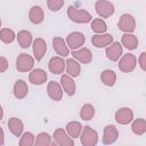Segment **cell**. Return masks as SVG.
Wrapping results in <instances>:
<instances>
[{
    "mask_svg": "<svg viewBox=\"0 0 146 146\" xmlns=\"http://www.w3.org/2000/svg\"><path fill=\"white\" fill-rule=\"evenodd\" d=\"M0 26H1V19H0Z\"/></svg>",
    "mask_w": 146,
    "mask_h": 146,
    "instance_id": "39",
    "label": "cell"
},
{
    "mask_svg": "<svg viewBox=\"0 0 146 146\" xmlns=\"http://www.w3.org/2000/svg\"><path fill=\"white\" fill-rule=\"evenodd\" d=\"M47 91H48V95L49 97L55 100V102H58L62 99L63 97V91H62V88L59 86L58 82L56 81H50L48 83V87H47Z\"/></svg>",
    "mask_w": 146,
    "mask_h": 146,
    "instance_id": "12",
    "label": "cell"
},
{
    "mask_svg": "<svg viewBox=\"0 0 146 146\" xmlns=\"http://www.w3.org/2000/svg\"><path fill=\"white\" fill-rule=\"evenodd\" d=\"M47 50V43L43 39L36 38L33 42V54L36 60H41Z\"/></svg>",
    "mask_w": 146,
    "mask_h": 146,
    "instance_id": "11",
    "label": "cell"
},
{
    "mask_svg": "<svg viewBox=\"0 0 146 146\" xmlns=\"http://www.w3.org/2000/svg\"><path fill=\"white\" fill-rule=\"evenodd\" d=\"M94 115H95V108H94L92 105L86 104V105L82 106V108L80 111V116H81L82 120L89 121V120H91L94 117Z\"/></svg>",
    "mask_w": 146,
    "mask_h": 146,
    "instance_id": "29",
    "label": "cell"
},
{
    "mask_svg": "<svg viewBox=\"0 0 146 146\" xmlns=\"http://www.w3.org/2000/svg\"><path fill=\"white\" fill-rule=\"evenodd\" d=\"M139 65L141 67V70H146V54L145 52H141L140 54V57H139Z\"/></svg>",
    "mask_w": 146,
    "mask_h": 146,
    "instance_id": "36",
    "label": "cell"
},
{
    "mask_svg": "<svg viewBox=\"0 0 146 146\" xmlns=\"http://www.w3.org/2000/svg\"><path fill=\"white\" fill-rule=\"evenodd\" d=\"M73 57L82 64H88L92 60V54L88 48H81L79 50H73Z\"/></svg>",
    "mask_w": 146,
    "mask_h": 146,
    "instance_id": "15",
    "label": "cell"
},
{
    "mask_svg": "<svg viewBox=\"0 0 146 146\" xmlns=\"http://www.w3.org/2000/svg\"><path fill=\"white\" fill-rule=\"evenodd\" d=\"M51 144V140H50V136L46 132H41L36 137V140H35V145L36 146H48Z\"/></svg>",
    "mask_w": 146,
    "mask_h": 146,
    "instance_id": "32",
    "label": "cell"
},
{
    "mask_svg": "<svg viewBox=\"0 0 146 146\" xmlns=\"http://www.w3.org/2000/svg\"><path fill=\"white\" fill-rule=\"evenodd\" d=\"M29 88L24 80H17L14 84V96L17 99H23L27 95Z\"/></svg>",
    "mask_w": 146,
    "mask_h": 146,
    "instance_id": "20",
    "label": "cell"
},
{
    "mask_svg": "<svg viewBox=\"0 0 146 146\" xmlns=\"http://www.w3.org/2000/svg\"><path fill=\"white\" fill-rule=\"evenodd\" d=\"M29 18L33 24H40L44 18V14H43L42 8L40 6H33L30 9Z\"/></svg>",
    "mask_w": 146,
    "mask_h": 146,
    "instance_id": "21",
    "label": "cell"
},
{
    "mask_svg": "<svg viewBox=\"0 0 146 146\" xmlns=\"http://www.w3.org/2000/svg\"><path fill=\"white\" fill-rule=\"evenodd\" d=\"M47 5L51 11H58L64 6V0H47Z\"/></svg>",
    "mask_w": 146,
    "mask_h": 146,
    "instance_id": "34",
    "label": "cell"
},
{
    "mask_svg": "<svg viewBox=\"0 0 146 146\" xmlns=\"http://www.w3.org/2000/svg\"><path fill=\"white\" fill-rule=\"evenodd\" d=\"M95 8L102 18H107L114 14V6L106 0H98L95 5Z\"/></svg>",
    "mask_w": 146,
    "mask_h": 146,
    "instance_id": "3",
    "label": "cell"
},
{
    "mask_svg": "<svg viewBox=\"0 0 146 146\" xmlns=\"http://www.w3.org/2000/svg\"><path fill=\"white\" fill-rule=\"evenodd\" d=\"M122 55V46L119 42H112L108 44V47L106 48V57L112 60V62H116Z\"/></svg>",
    "mask_w": 146,
    "mask_h": 146,
    "instance_id": "8",
    "label": "cell"
},
{
    "mask_svg": "<svg viewBox=\"0 0 146 146\" xmlns=\"http://www.w3.org/2000/svg\"><path fill=\"white\" fill-rule=\"evenodd\" d=\"M52 47L55 49V51L62 56V57H66L68 55V49H67V46L65 43V41L59 38V36H55L52 39Z\"/></svg>",
    "mask_w": 146,
    "mask_h": 146,
    "instance_id": "18",
    "label": "cell"
},
{
    "mask_svg": "<svg viewBox=\"0 0 146 146\" xmlns=\"http://www.w3.org/2000/svg\"><path fill=\"white\" fill-rule=\"evenodd\" d=\"M81 130H82V127H81V124H80L79 122H76V121L68 122L67 125H66V131H67V133L70 135V137H72L73 139L80 136Z\"/></svg>",
    "mask_w": 146,
    "mask_h": 146,
    "instance_id": "27",
    "label": "cell"
},
{
    "mask_svg": "<svg viewBox=\"0 0 146 146\" xmlns=\"http://www.w3.org/2000/svg\"><path fill=\"white\" fill-rule=\"evenodd\" d=\"M33 144H34V136L31 132H25L21 138L19 145L21 146H31Z\"/></svg>",
    "mask_w": 146,
    "mask_h": 146,
    "instance_id": "33",
    "label": "cell"
},
{
    "mask_svg": "<svg viewBox=\"0 0 146 146\" xmlns=\"http://www.w3.org/2000/svg\"><path fill=\"white\" fill-rule=\"evenodd\" d=\"M91 42L96 48H103L113 42V36L111 34H95L91 38Z\"/></svg>",
    "mask_w": 146,
    "mask_h": 146,
    "instance_id": "14",
    "label": "cell"
},
{
    "mask_svg": "<svg viewBox=\"0 0 146 146\" xmlns=\"http://www.w3.org/2000/svg\"><path fill=\"white\" fill-rule=\"evenodd\" d=\"M34 65L33 58L27 54H21L16 60V68L18 72H27L32 70Z\"/></svg>",
    "mask_w": 146,
    "mask_h": 146,
    "instance_id": "4",
    "label": "cell"
},
{
    "mask_svg": "<svg viewBox=\"0 0 146 146\" xmlns=\"http://www.w3.org/2000/svg\"><path fill=\"white\" fill-rule=\"evenodd\" d=\"M117 26L120 27L121 31H123L125 33H131L135 31V27H136L135 18L129 14H123L119 19Z\"/></svg>",
    "mask_w": 146,
    "mask_h": 146,
    "instance_id": "5",
    "label": "cell"
},
{
    "mask_svg": "<svg viewBox=\"0 0 146 146\" xmlns=\"http://www.w3.org/2000/svg\"><path fill=\"white\" fill-rule=\"evenodd\" d=\"M119 137V131L114 125H106L104 128V133H103V143L106 145L113 144Z\"/></svg>",
    "mask_w": 146,
    "mask_h": 146,
    "instance_id": "10",
    "label": "cell"
},
{
    "mask_svg": "<svg viewBox=\"0 0 146 146\" xmlns=\"http://www.w3.org/2000/svg\"><path fill=\"white\" fill-rule=\"evenodd\" d=\"M81 131H82V133L80 136V139H81V144L83 146H94L97 144L98 135L94 129H91L89 125H86V127H83V130H81Z\"/></svg>",
    "mask_w": 146,
    "mask_h": 146,
    "instance_id": "2",
    "label": "cell"
},
{
    "mask_svg": "<svg viewBox=\"0 0 146 146\" xmlns=\"http://www.w3.org/2000/svg\"><path fill=\"white\" fill-rule=\"evenodd\" d=\"M48 66H49V70H50L51 73L60 74V73L64 72L65 63H64V59L60 58V57H52V58H50V60L48 63Z\"/></svg>",
    "mask_w": 146,
    "mask_h": 146,
    "instance_id": "16",
    "label": "cell"
},
{
    "mask_svg": "<svg viewBox=\"0 0 146 146\" xmlns=\"http://www.w3.org/2000/svg\"><path fill=\"white\" fill-rule=\"evenodd\" d=\"M54 139L59 146H72L74 144L73 139H71L64 129H57L54 132Z\"/></svg>",
    "mask_w": 146,
    "mask_h": 146,
    "instance_id": "13",
    "label": "cell"
},
{
    "mask_svg": "<svg viewBox=\"0 0 146 146\" xmlns=\"http://www.w3.org/2000/svg\"><path fill=\"white\" fill-rule=\"evenodd\" d=\"M131 130L133 133L140 136L143 135L145 131H146V121L144 119H137L132 122V125H131Z\"/></svg>",
    "mask_w": 146,
    "mask_h": 146,
    "instance_id": "28",
    "label": "cell"
},
{
    "mask_svg": "<svg viewBox=\"0 0 146 146\" xmlns=\"http://www.w3.org/2000/svg\"><path fill=\"white\" fill-rule=\"evenodd\" d=\"M84 41H86V38L80 32H72L67 35V44L72 50L80 48L84 43Z\"/></svg>",
    "mask_w": 146,
    "mask_h": 146,
    "instance_id": "7",
    "label": "cell"
},
{
    "mask_svg": "<svg viewBox=\"0 0 146 146\" xmlns=\"http://www.w3.org/2000/svg\"><path fill=\"white\" fill-rule=\"evenodd\" d=\"M60 84H62L64 91L68 96L74 95V92H75V83H74L73 79L70 75H67V74L62 75V78H60Z\"/></svg>",
    "mask_w": 146,
    "mask_h": 146,
    "instance_id": "19",
    "label": "cell"
},
{
    "mask_svg": "<svg viewBox=\"0 0 146 146\" xmlns=\"http://www.w3.org/2000/svg\"><path fill=\"white\" fill-rule=\"evenodd\" d=\"M132 119H133V113L128 107L120 108L115 113V120L120 124H128V123H130L132 121Z\"/></svg>",
    "mask_w": 146,
    "mask_h": 146,
    "instance_id": "9",
    "label": "cell"
},
{
    "mask_svg": "<svg viewBox=\"0 0 146 146\" xmlns=\"http://www.w3.org/2000/svg\"><path fill=\"white\" fill-rule=\"evenodd\" d=\"M91 30H92L95 33H97V34H102V33L106 32L107 26H106V23H105L103 19L96 18V19H94V21L91 22Z\"/></svg>",
    "mask_w": 146,
    "mask_h": 146,
    "instance_id": "30",
    "label": "cell"
},
{
    "mask_svg": "<svg viewBox=\"0 0 146 146\" xmlns=\"http://www.w3.org/2000/svg\"><path fill=\"white\" fill-rule=\"evenodd\" d=\"M136 63H137V58L135 55L132 54H127L124 55L120 62H119V68L122 71V72H131L135 67H136Z\"/></svg>",
    "mask_w": 146,
    "mask_h": 146,
    "instance_id": "6",
    "label": "cell"
},
{
    "mask_svg": "<svg viewBox=\"0 0 146 146\" xmlns=\"http://www.w3.org/2000/svg\"><path fill=\"white\" fill-rule=\"evenodd\" d=\"M29 79H30V82H32L33 84L40 86L47 81V73L41 68H36L30 73Z\"/></svg>",
    "mask_w": 146,
    "mask_h": 146,
    "instance_id": "17",
    "label": "cell"
},
{
    "mask_svg": "<svg viewBox=\"0 0 146 146\" xmlns=\"http://www.w3.org/2000/svg\"><path fill=\"white\" fill-rule=\"evenodd\" d=\"M67 15H68V18L72 21V22H75V23H88L91 21V15L87 11V10H79L76 9L75 7L73 6H70L68 9H67Z\"/></svg>",
    "mask_w": 146,
    "mask_h": 146,
    "instance_id": "1",
    "label": "cell"
},
{
    "mask_svg": "<svg viewBox=\"0 0 146 146\" xmlns=\"http://www.w3.org/2000/svg\"><path fill=\"white\" fill-rule=\"evenodd\" d=\"M66 71H67V74L70 76H73V78H76L80 75V71H81V67H80V64L74 60L73 58H68L66 60Z\"/></svg>",
    "mask_w": 146,
    "mask_h": 146,
    "instance_id": "23",
    "label": "cell"
},
{
    "mask_svg": "<svg viewBox=\"0 0 146 146\" xmlns=\"http://www.w3.org/2000/svg\"><path fill=\"white\" fill-rule=\"evenodd\" d=\"M2 115H3V110H2V107H1V105H0V121H1V119H2Z\"/></svg>",
    "mask_w": 146,
    "mask_h": 146,
    "instance_id": "38",
    "label": "cell"
},
{
    "mask_svg": "<svg viewBox=\"0 0 146 146\" xmlns=\"http://www.w3.org/2000/svg\"><path fill=\"white\" fill-rule=\"evenodd\" d=\"M17 40H18V43L22 48H29L31 42H32V34L29 31L23 30V31L18 32Z\"/></svg>",
    "mask_w": 146,
    "mask_h": 146,
    "instance_id": "25",
    "label": "cell"
},
{
    "mask_svg": "<svg viewBox=\"0 0 146 146\" xmlns=\"http://www.w3.org/2000/svg\"><path fill=\"white\" fill-rule=\"evenodd\" d=\"M8 128L14 136L21 137V135L23 132V122L17 117H11L8 121Z\"/></svg>",
    "mask_w": 146,
    "mask_h": 146,
    "instance_id": "22",
    "label": "cell"
},
{
    "mask_svg": "<svg viewBox=\"0 0 146 146\" xmlns=\"http://www.w3.org/2000/svg\"><path fill=\"white\" fill-rule=\"evenodd\" d=\"M122 44L129 49V50H133L138 47V39L137 36H135L133 34H129L125 33L124 35H122Z\"/></svg>",
    "mask_w": 146,
    "mask_h": 146,
    "instance_id": "24",
    "label": "cell"
},
{
    "mask_svg": "<svg viewBox=\"0 0 146 146\" xmlns=\"http://www.w3.org/2000/svg\"><path fill=\"white\" fill-rule=\"evenodd\" d=\"M7 68H8V62H7V59L5 57L0 56V73L5 72Z\"/></svg>",
    "mask_w": 146,
    "mask_h": 146,
    "instance_id": "35",
    "label": "cell"
},
{
    "mask_svg": "<svg viewBox=\"0 0 146 146\" xmlns=\"http://www.w3.org/2000/svg\"><path fill=\"white\" fill-rule=\"evenodd\" d=\"M0 40L3 43H11L15 40V33L10 29H2L0 30Z\"/></svg>",
    "mask_w": 146,
    "mask_h": 146,
    "instance_id": "31",
    "label": "cell"
},
{
    "mask_svg": "<svg viewBox=\"0 0 146 146\" xmlns=\"http://www.w3.org/2000/svg\"><path fill=\"white\" fill-rule=\"evenodd\" d=\"M100 79H102V81L105 86L112 87V86H114V83L116 81V74L112 70H105V71H103L102 75H100Z\"/></svg>",
    "mask_w": 146,
    "mask_h": 146,
    "instance_id": "26",
    "label": "cell"
},
{
    "mask_svg": "<svg viewBox=\"0 0 146 146\" xmlns=\"http://www.w3.org/2000/svg\"><path fill=\"white\" fill-rule=\"evenodd\" d=\"M3 137H5L3 130H2V128H0V145H2V144H3Z\"/></svg>",
    "mask_w": 146,
    "mask_h": 146,
    "instance_id": "37",
    "label": "cell"
}]
</instances>
